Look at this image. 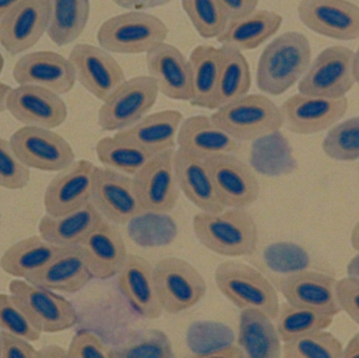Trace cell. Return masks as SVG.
Instances as JSON below:
<instances>
[{"label": "cell", "mask_w": 359, "mask_h": 358, "mask_svg": "<svg viewBox=\"0 0 359 358\" xmlns=\"http://www.w3.org/2000/svg\"><path fill=\"white\" fill-rule=\"evenodd\" d=\"M309 40L299 32H286L262 52L257 69V85L264 94L280 96L307 73L312 63Z\"/></svg>", "instance_id": "cell-1"}, {"label": "cell", "mask_w": 359, "mask_h": 358, "mask_svg": "<svg viewBox=\"0 0 359 358\" xmlns=\"http://www.w3.org/2000/svg\"><path fill=\"white\" fill-rule=\"evenodd\" d=\"M194 235L203 246L219 256L238 258L257 250V224L245 208L196 214L192 221Z\"/></svg>", "instance_id": "cell-2"}, {"label": "cell", "mask_w": 359, "mask_h": 358, "mask_svg": "<svg viewBox=\"0 0 359 358\" xmlns=\"http://www.w3.org/2000/svg\"><path fill=\"white\" fill-rule=\"evenodd\" d=\"M212 121L236 141H252L284 126L280 107L265 95H245L211 115Z\"/></svg>", "instance_id": "cell-3"}, {"label": "cell", "mask_w": 359, "mask_h": 358, "mask_svg": "<svg viewBox=\"0 0 359 358\" xmlns=\"http://www.w3.org/2000/svg\"><path fill=\"white\" fill-rule=\"evenodd\" d=\"M168 25L155 15L130 11L107 19L99 27L97 39L109 53L137 55L165 42Z\"/></svg>", "instance_id": "cell-4"}, {"label": "cell", "mask_w": 359, "mask_h": 358, "mask_svg": "<svg viewBox=\"0 0 359 358\" xmlns=\"http://www.w3.org/2000/svg\"><path fill=\"white\" fill-rule=\"evenodd\" d=\"M215 277L221 294L241 310L257 309L273 321L278 319V291L257 269L238 261H225L215 269Z\"/></svg>", "instance_id": "cell-5"}, {"label": "cell", "mask_w": 359, "mask_h": 358, "mask_svg": "<svg viewBox=\"0 0 359 358\" xmlns=\"http://www.w3.org/2000/svg\"><path fill=\"white\" fill-rule=\"evenodd\" d=\"M159 88L151 76H137L120 84L104 101L98 123L104 132L126 130L147 115L157 102Z\"/></svg>", "instance_id": "cell-6"}, {"label": "cell", "mask_w": 359, "mask_h": 358, "mask_svg": "<svg viewBox=\"0 0 359 358\" xmlns=\"http://www.w3.org/2000/svg\"><path fill=\"white\" fill-rule=\"evenodd\" d=\"M353 58V50L347 46L325 48L299 80V92L323 98L346 97L356 83Z\"/></svg>", "instance_id": "cell-7"}, {"label": "cell", "mask_w": 359, "mask_h": 358, "mask_svg": "<svg viewBox=\"0 0 359 358\" xmlns=\"http://www.w3.org/2000/svg\"><path fill=\"white\" fill-rule=\"evenodd\" d=\"M153 268L158 296L168 312L179 313L192 308L206 294L204 277L183 259H162Z\"/></svg>", "instance_id": "cell-8"}, {"label": "cell", "mask_w": 359, "mask_h": 358, "mask_svg": "<svg viewBox=\"0 0 359 358\" xmlns=\"http://www.w3.org/2000/svg\"><path fill=\"white\" fill-rule=\"evenodd\" d=\"M21 162L29 168L42 172H61L75 162L69 143L50 128L23 126L10 139Z\"/></svg>", "instance_id": "cell-9"}, {"label": "cell", "mask_w": 359, "mask_h": 358, "mask_svg": "<svg viewBox=\"0 0 359 358\" xmlns=\"http://www.w3.org/2000/svg\"><path fill=\"white\" fill-rule=\"evenodd\" d=\"M8 290L41 332L57 333L71 329L78 323L73 305L53 290L21 280L11 282Z\"/></svg>", "instance_id": "cell-10"}, {"label": "cell", "mask_w": 359, "mask_h": 358, "mask_svg": "<svg viewBox=\"0 0 359 358\" xmlns=\"http://www.w3.org/2000/svg\"><path fill=\"white\" fill-rule=\"evenodd\" d=\"M175 149L154 156L135 176V189L147 214L172 212L178 203L180 187L175 172Z\"/></svg>", "instance_id": "cell-11"}, {"label": "cell", "mask_w": 359, "mask_h": 358, "mask_svg": "<svg viewBox=\"0 0 359 358\" xmlns=\"http://www.w3.org/2000/svg\"><path fill=\"white\" fill-rule=\"evenodd\" d=\"M347 97L330 99L299 94L289 97L280 105L283 123L293 134L308 136L329 130L347 113Z\"/></svg>", "instance_id": "cell-12"}, {"label": "cell", "mask_w": 359, "mask_h": 358, "mask_svg": "<svg viewBox=\"0 0 359 358\" xmlns=\"http://www.w3.org/2000/svg\"><path fill=\"white\" fill-rule=\"evenodd\" d=\"M93 203L103 218L115 224H126L145 214L130 176L109 167H97Z\"/></svg>", "instance_id": "cell-13"}, {"label": "cell", "mask_w": 359, "mask_h": 358, "mask_svg": "<svg viewBox=\"0 0 359 358\" xmlns=\"http://www.w3.org/2000/svg\"><path fill=\"white\" fill-rule=\"evenodd\" d=\"M217 197L226 208H247L259 199V180L253 170L236 155L215 156L205 160Z\"/></svg>", "instance_id": "cell-14"}, {"label": "cell", "mask_w": 359, "mask_h": 358, "mask_svg": "<svg viewBox=\"0 0 359 358\" xmlns=\"http://www.w3.org/2000/svg\"><path fill=\"white\" fill-rule=\"evenodd\" d=\"M297 14L318 35L341 41L359 38V6L349 0H302Z\"/></svg>", "instance_id": "cell-15"}, {"label": "cell", "mask_w": 359, "mask_h": 358, "mask_svg": "<svg viewBox=\"0 0 359 358\" xmlns=\"http://www.w3.org/2000/svg\"><path fill=\"white\" fill-rule=\"evenodd\" d=\"M69 59L73 64L76 79L99 100L104 101L126 80L121 65L101 46L77 44Z\"/></svg>", "instance_id": "cell-16"}, {"label": "cell", "mask_w": 359, "mask_h": 358, "mask_svg": "<svg viewBox=\"0 0 359 358\" xmlns=\"http://www.w3.org/2000/svg\"><path fill=\"white\" fill-rule=\"evenodd\" d=\"M97 166L88 160L74 162L50 181L44 195L46 214L62 216L92 201Z\"/></svg>", "instance_id": "cell-17"}, {"label": "cell", "mask_w": 359, "mask_h": 358, "mask_svg": "<svg viewBox=\"0 0 359 358\" xmlns=\"http://www.w3.org/2000/svg\"><path fill=\"white\" fill-rule=\"evenodd\" d=\"M280 292L288 304L311 309L334 317L341 312L337 298V281L318 271L299 270L278 282Z\"/></svg>", "instance_id": "cell-18"}, {"label": "cell", "mask_w": 359, "mask_h": 358, "mask_svg": "<svg viewBox=\"0 0 359 358\" xmlns=\"http://www.w3.org/2000/svg\"><path fill=\"white\" fill-rule=\"evenodd\" d=\"M48 0H22L0 20V43L11 55L33 48L48 29Z\"/></svg>", "instance_id": "cell-19"}, {"label": "cell", "mask_w": 359, "mask_h": 358, "mask_svg": "<svg viewBox=\"0 0 359 358\" xmlns=\"http://www.w3.org/2000/svg\"><path fill=\"white\" fill-rule=\"evenodd\" d=\"M6 109L25 126L56 128L65 123L67 107L60 95L36 85H19L8 95Z\"/></svg>", "instance_id": "cell-20"}, {"label": "cell", "mask_w": 359, "mask_h": 358, "mask_svg": "<svg viewBox=\"0 0 359 358\" xmlns=\"http://www.w3.org/2000/svg\"><path fill=\"white\" fill-rule=\"evenodd\" d=\"M13 77L19 85L40 86L58 95L71 92L77 81L69 59L48 50L21 57L15 63Z\"/></svg>", "instance_id": "cell-21"}, {"label": "cell", "mask_w": 359, "mask_h": 358, "mask_svg": "<svg viewBox=\"0 0 359 358\" xmlns=\"http://www.w3.org/2000/svg\"><path fill=\"white\" fill-rule=\"evenodd\" d=\"M93 277L109 280L116 277L128 258L126 242L115 223L103 218L78 245Z\"/></svg>", "instance_id": "cell-22"}, {"label": "cell", "mask_w": 359, "mask_h": 358, "mask_svg": "<svg viewBox=\"0 0 359 358\" xmlns=\"http://www.w3.org/2000/svg\"><path fill=\"white\" fill-rule=\"evenodd\" d=\"M149 76L157 82L159 92L172 100L192 98L189 60L172 44L162 42L147 53Z\"/></svg>", "instance_id": "cell-23"}, {"label": "cell", "mask_w": 359, "mask_h": 358, "mask_svg": "<svg viewBox=\"0 0 359 358\" xmlns=\"http://www.w3.org/2000/svg\"><path fill=\"white\" fill-rule=\"evenodd\" d=\"M117 281L119 289L139 315L149 319L161 317L163 306L158 296L153 266L147 259L128 254Z\"/></svg>", "instance_id": "cell-24"}, {"label": "cell", "mask_w": 359, "mask_h": 358, "mask_svg": "<svg viewBox=\"0 0 359 358\" xmlns=\"http://www.w3.org/2000/svg\"><path fill=\"white\" fill-rule=\"evenodd\" d=\"M94 279L78 246L67 247L48 265L25 277V281L53 291L75 294Z\"/></svg>", "instance_id": "cell-25"}, {"label": "cell", "mask_w": 359, "mask_h": 358, "mask_svg": "<svg viewBox=\"0 0 359 358\" xmlns=\"http://www.w3.org/2000/svg\"><path fill=\"white\" fill-rule=\"evenodd\" d=\"M177 142L179 149L206 160L215 156L236 155L240 143L219 128L208 116H192L182 121Z\"/></svg>", "instance_id": "cell-26"}, {"label": "cell", "mask_w": 359, "mask_h": 358, "mask_svg": "<svg viewBox=\"0 0 359 358\" xmlns=\"http://www.w3.org/2000/svg\"><path fill=\"white\" fill-rule=\"evenodd\" d=\"M174 165L180 191L196 207L204 212L225 209L205 160L178 149L175 151Z\"/></svg>", "instance_id": "cell-27"}, {"label": "cell", "mask_w": 359, "mask_h": 358, "mask_svg": "<svg viewBox=\"0 0 359 358\" xmlns=\"http://www.w3.org/2000/svg\"><path fill=\"white\" fill-rule=\"evenodd\" d=\"M183 115L175 109L145 116L134 125L119 130L116 136L138 145L151 155L175 149Z\"/></svg>", "instance_id": "cell-28"}, {"label": "cell", "mask_w": 359, "mask_h": 358, "mask_svg": "<svg viewBox=\"0 0 359 358\" xmlns=\"http://www.w3.org/2000/svg\"><path fill=\"white\" fill-rule=\"evenodd\" d=\"M282 23L283 17L273 11L255 10L240 18L229 19L217 40L222 46L241 52L255 50L276 35Z\"/></svg>", "instance_id": "cell-29"}, {"label": "cell", "mask_w": 359, "mask_h": 358, "mask_svg": "<svg viewBox=\"0 0 359 358\" xmlns=\"http://www.w3.org/2000/svg\"><path fill=\"white\" fill-rule=\"evenodd\" d=\"M238 345L246 357L278 358L282 355V340L273 319L257 309H243L241 312Z\"/></svg>", "instance_id": "cell-30"}, {"label": "cell", "mask_w": 359, "mask_h": 358, "mask_svg": "<svg viewBox=\"0 0 359 358\" xmlns=\"http://www.w3.org/2000/svg\"><path fill=\"white\" fill-rule=\"evenodd\" d=\"M103 216L92 201L86 206L62 216H42L38 225L40 237L46 241L61 246H78L90 231L102 221Z\"/></svg>", "instance_id": "cell-31"}, {"label": "cell", "mask_w": 359, "mask_h": 358, "mask_svg": "<svg viewBox=\"0 0 359 358\" xmlns=\"http://www.w3.org/2000/svg\"><path fill=\"white\" fill-rule=\"evenodd\" d=\"M191 69L192 98L194 106L213 109L219 69H221V48L202 44L194 48L189 59Z\"/></svg>", "instance_id": "cell-32"}, {"label": "cell", "mask_w": 359, "mask_h": 358, "mask_svg": "<svg viewBox=\"0 0 359 358\" xmlns=\"http://www.w3.org/2000/svg\"><path fill=\"white\" fill-rule=\"evenodd\" d=\"M65 248L54 245L41 237H27L4 252L0 260V267L12 277L25 279L43 268Z\"/></svg>", "instance_id": "cell-33"}, {"label": "cell", "mask_w": 359, "mask_h": 358, "mask_svg": "<svg viewBox=\"0 0 359 358\" xmlns=\"http://www.w3.org/2000/svg\"><path fill=\"white\" fill-rule=\"evenodd\" d=\"M50 39L58 46L72 43L81 36L90 18V0H48Z\"/></svg>", "instance_id": "cell-34"}, {"label": "cell", "mask_w": 359, "mask_h": 358, "mask_svg": "<svg viewBox=\"0 0 359 358\" xmlns=\"http://www.w3.org/2000/svg\"><path fill=\"white\" fill-rule=\"evenodd\" d=\"M221 53V69L213 109L245 96L251 88L250 67L244 54L229 46H222Z\"/></svg>", "instance_id": "cell-35"}, {"label": "cell", "mask_w": 359, "mask_h": 358, "mask_svg": "<svg viewBox=\"0 0 359 358\" xmlns=\"http://www.w3.org/2000/svg\"><path fill=\"white\" fill-rule=\"evenodd\" d=\"M96 153L105 167L128 176H135L155 156L116 135L101 139L97 143Z\"/></svg>", "instance_id": "cell-36"}, {"label": "cell", "mask_w": 359, "mask_h": 358, "mask_svg": "<svg viewBox=\"0 0 359 358\" xmlns=\"http://www.w3.org/2000/svg\"><path fill=\"white\" fill-rule=\"evenodd\" d=\"M333 319L334 317L330 315L286 303L280 305L276 329L282 342H291L312 332L327 329L332 324Z\"/></svg>", "instance_id": "cell-37"}, {"label": "cell", "mask_w": 359, "mask_h": 358, "mask_svg": "<svg viewBox=\"0 0 359 358\" xmlns=\"http://www.w3.org/2000/svg\"><path fill=\"white\" fill-rule=\"evenodd\" d=\"M172 343L168 334L159 329L135 332L117 349L113 358H172Z\"/></svg>", "instance_id": "cell-38"}, {"label": "cell", "mask_w": 359, "mask_h": 358, "mask_svg": "<svg viewBox=\"0 0 359 358\" xmlns=\"http://www.w3.org/2000/svg\"><path fill=\"white\" fill-rule=\"evenodd\" d=\"M343 345L330 332H312L285 343L282 354L286 358H343Z\"/></svg>", "instance_id": "cell-39"}, {"label": "cell", "mask_w": 359, "mask_h": 358, "mask_svg": "<svg viewBox=\"0 0 359 358\" xmlns=\"http://www.w3.org/2000/svg\"><path fill=\"white\" fill-rule=\"evenodd\" d=\"M323 151L330 159L352 162L359 159V116L337 123L323 141Z\"/></svg>", "instance_id": "cell-40"}, {"label": "cell", "mask_w": 359, "mask_h": 358, "mask_svg": "<svg viewBox=\"0 0 359 358\" xmlns=\"http://www.w3.org/2000/svg\"><path fill=\"white\" fill-rule=\"evenodd\" d=\"M182 6L198 35L205 39L217 38L229 21L217 0H182Z\"/></svg>", "instance_id": "cell-41"}, {"label": "cell", "mask_w": 359, "mask_h": 358, "mask_svg": "<svg viewBox=\"0 0 359 358\" xmlns=\"http://www.w3.org/2000/svg\"><path fill=\"white\" fill-rule=\"evenodd\" d=\"M0 329L29 342H37L42 333L12 294H0Z\"/></svg>", "instance_id": "cell-42"}, {"label": "cell", "mask_w": 359, "mask_h": 358, "mask_svg": "<svg viewBox=\"0 0 359 358\" xmlns=\"http://www.w3.org/2000/svg\"><path fill=\"white\" fill-rule=\"evenodd\" d=\"M234 336L231 330L219 324L198 323L188 332L187 342L194 357H201L222 347L232 345Z\"/></svg>", "instance_id": "cell-43"}, {"label": "cell", "mask_w": 359, "mask_h": 358, "mask_svg": "<svg viewBox=\"0 0 359 358\" xmlns=\"http://www.w3.org/2000/svg\"><path fill=\"white\" fill-rule=\"evenodd\" d=\"M29 168L17 157L10 141L0 138V186L6 189H22L29 184Z\"/></svg>", "instance_id": "cell-44"}, {"label": "cell", "mask_w": 359, "mask_h": 358, "mask_svg": "<svg viewBox=\"0 0 359 358\" xmlns=\"http://www.w3.org/2000/svg\"><path fill=\"white\" fill-rule=\"evenodd\" d=\"M266 260L273 270L297 271L303 270L307 262V256L301 248L290 244H276L270 246L266 252Z\"/></svg>", "instance_id": "cell-45"}, {"label": "cell", "mask_w": 359, "mask_h": 358, "mask_svg": "<svg viewBox=\"0 0 359 358\" xmlns=\"http://www.w3.org/2000/svg\"><path fill=\"white\" fill-rule=\"evenodd\" d=\"M67 352L69 358H113V349L98 336L86 330L74 336Z\"/></svg>", "instance_id": "cell-46"}, {"label": "cell", "mask_w": 359, "mask_h": 358, "mask_svg": "<svg viewBox=\"0 0 359 358\" xmlns=\"http://www.w3.org/2000/svg\"><path fill=\"white\" fill-rule=\"evenodd\" d=\"M337 298L341 311L359 326V279L348 277L337 281Z\"/></svg>", "instance_id": "cell-47"}, {"label": "cell", "mask_w": 359, "mask_h": 358, "mask_svg": "<svg viewBox=\"0 0 359 358\" xmlns=\"http://www.w3.org/2000/svg\"><path fill=\"white\" fill-rule=\"evenodd\" d=\"M1 357L39 358V354L29 340L1 330Z\"/></svg>", "instance_id": "cell-48"}, {"label": "cell", "mask_w": 359, "mask_h": 358, "mask_svg": "<svg viewBox=\"0 0 359 358\" xmlns=\"http://www.w3.org/2000/svg\"><path fill=\"white\" fill-rule=\"evenodd\" d=\"M229 19L240 18L257 10L259 0H217Z\"/></svg>", "instance_id": "cell-49"}, {"label": "cell", "mask_w": 359, "mask_h": 358, "mask_svg": "<svg viewBox=\"0 0 359 358\" xmlns=\"http://www.w3.org/2000/svg\"><path fill=\"white\" fill-rule=\"evenodd\" d=\"M120 8L128 11H143L166 6L172 0H113Z\"/></svg>", "instance_id": "cell-50"}, {"label": "cell", "mask_w": 359, "mask_h": 358, "mask_svg": "<svg viewBox=\"0 0 359 358\" xmlns=\"http://www.w3.org/2000/svg\"><path fill=\"white\" fill-rule=\"evenodd\" d=\"M203 358H221V357H245L244 352L240 346L236 345H228V346L222 347V348L217 349V350L211 351V352L206 353V354L202 355Z\"/></svg>", "instance_id": "cell-51"}, {"label": "cell", "mask_w": 359, "mask_h": 358, "mask_svg": "<svg viewBox=\"0 0 359 358\" xmlns=\"http://www.w3.org/2000/svg\"><path fill=\"white\" fill-rule=\"evenodd\" d=\"M39 358H69L67 349L58 345H48L38 350Z\"/></svg>", "instance_id": "cell-52"}, {"label": "cell", "mask_w": 359, "mask_h": 358, "mask_svg": "<svg viewBox=\"0 0 359 358\" xmlns=\"http://www.w3.org/2000/svg\"><path fill=\"white\" fill-rule=\"evenodd\" d=\"M343 358H359V333L354 336L344 349Z\"/></svg>", "instance_id": "cell-53"}, {"label": "cell", "mask_w": 359, "mask_h": 358, "mask_svg": "<svg viewBox=\"0 0 359 358\" xmlns=\"http://www.w3.org/2000/svg\"><path fill=\"white\" fill-rule=\"evenodd\" d=\"M12 88L8 84L0 83V113L6 111V103H8V95Z\"/></svg>", "instance_id": "cell-54"}, {"label": "cell", "mask_w": 359, "mask_h": 358, "mask_svg": "<svg viewBox=\"0 0 359 358\" xmlns=\"http://www.w3.org/2000/svg\"><path fill=\"white\" fill-rule=\"evenodd\" d=\"M347 273L349 277L359 279V252L348 264Z\"/></svg>", "instance_id": "cell-55"}, {"label": "cell", "mask_w": 359, "mask_h": 358, "mask_svg": "<svg viewBox=\"0 0 359 358\" xmlns=\"http://www.w3.org/2000/svg\"><path fill=\"white\" fill-rule=\"evenodd\" d=\"M22 0H0V20L4 18V15L14 8L16 4Z\"/></svg>", "instance_id": "cell-56"}, {"label": "cell", "mask_w": 359, "mask_h": 358, "mask_svg": "<svg viewBox=\"0 0 359 358\" xmlns=\"http://www.w3.org/2000/svg\"><path fill=\"white\" fill-rule=\"evenodd\" d=\"M350 242H351V246L353 247V249L359 252V221L354 225L353 229H352Z\"/></svg>", "instance_id": "cell-57"}, {"label": "cell", "mask_w": 359, "mask_h": 358, "mask_svg": "<svg viewBox=\"0 0 359 358\" xmlns=\"http://www.w3.org/2000/svg\"><path fill=\"white\" fill-rule=\"evenodd\" d=\"M353 69L354 77H355L356 83L359 84V46L358 50H356V52H354Z\"/></svg>", "instance_id": "cell-58"}, {"label": "cell", "mask_w": 359, "mask_h": 358, "mask_svg": "<svg viewBox=\"0 0 359 358\" xmlns=\"http://www.w3.org/2000/svg\"><path fill=\"white\" fill-rule=\"evenodd\" d=\"M4 60L2 55L0 54V74H1L2 69H4Z\"/></svg>", "instance_id": "cell-59"}, {"label": "cell", "mask_w": 359, "mask_h": 358, "mask_svg": "<svg viewBox=\"0 0 359 358\" xmlns=\"http://www.w3.org/2000/svg\"><path fill=\"white\" fill-rule=\"evenodd\" d=\"M0 357H1V331H0Z\"/></svg>", "instance_id": "cell-60"}, {"label": "cell", "mask_w": 359, "mask_h": 358, "mask_svg": "<svg viewBox=\"0 0 359 358\" xmlns=\"http://www.w3.org/2000/svg\"><path fill=\"white\" fill-rule=\"evenodd\" d=\"M0 221H1V212H0Z\"/></svg>", "instance_id": "cell-61"}]
</instances>
